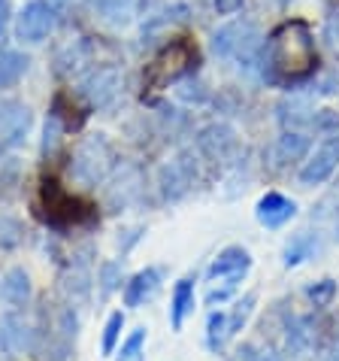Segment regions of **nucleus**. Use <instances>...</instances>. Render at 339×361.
<instances>
[{
	"label": "nucleus",
	"mask_w": 339,
	"mask_h": 361,
	"mask_svg": "<svg viewBox=\"0 0 339 361\" xmlns=\"http://www.w3.org/2000/svg\"><path fill=\"white\" fill-rule=\"evenodd\" d=\"M252 304H255V295H248L243 304H236V310H234V316L227 319V334H236L239 328H243V322L248 319V313H252Z\"/></svg>",
	"instance_id": "19"
},
{
	"label": "nucleus",
	"mask_w": 339,
	"mask_h": 361,
	"mask_svg": "<svg viewBox=\"0 0 339 361\" xmlns=\"http://www.w3.org/2000/svg\"><path fill=\"white\" fill-rule=\"evenodd\" d=\"M294 213H297L294 200H288V197L276 195V192L261 197V204H257V222L267 225V228H282Z\"/></svg>",
	"instance_id": "8"
},
{
	"label": "nucleus",
	"mask_w": 339,
	"mask_h": 361,
	"mask_svg": "<svg viewBox=\"0 0 339 361\" xmlns=\"http://www.w3.org/2000/svg\"><path fill=\"white\" fill-rule=\"evenodd\" d=\"M194 307V288H191V279H182L173 292V310H170V319H173V328L179 331L185 322V316L191 313Z\"/></svg>",
	"instance_id": "12"
},
{
	"label": "nucleus",
	"mask_w": 339,
	"mask_h": 361,
	"mask_svg": "<svg viewBox=\"0 0 339 361\" xmlns=\"http://www.w3.org/2000/svg\"><path fill=\"white\" fill-rule=\"evenodd\" d=\"M197 58V49L188 43V39H173L161 55L152 61V67H148V82H152L155 88L158 85H167V82H176L182 73H188Z\"/></svg>",
	"instance_id": "3"
},
{
	"label": "nucleus",
	"mask_w": 339,
	"mask_h": 361,
	"mask_svg": "<svg viewBox=\"0 0 339 361\" xmlns=\"http://www.w3.org/2000/svg\"><path fill=\"white\" fill-rule=\"evenodd\" d=\"M97 6L109 22H124L131 16V0H97Z\"/></svg>",
	"instance_id": "16"
},
{
	"label": "nucleus",
	"mask_w": 339,
	"mask_h": 361,
	"mask_svg": "<svg viewBox=\"0 0 339 361\" xmlns=\"http://www.w3.org/2000/svg\"><path fill=\"white\" fill-rule=\"evenodd\" d=\"M224 337H231L227 334V316L215 313L212 319H209V349H218L224 343Z\"/></svg>",
	"instance_id": "17"
},
{
	"label": "nucleus",
	"mask_w": 339,
	"mask_h": 361,
	"mask_svg": "<svg viewBox=\"0 0 339 361\" xmlns=\"http://www.w3.org/2000/svg\"><path fill=\"white\" fill-rule=\"evenodd\" d=\"M6 25H9V0H0V37H4Z\"/></svg>",
	"instance_id": "24"
},
{
	"label": "nucleus",
	"mask_w": 339,
	"mask_h": 361,
	"mask_svg": "<svg viewBox=\"0 0 339 361\" xmlns=\"http://www.w3.org/2000/svg\"><path fill=\"white\" fill-rule=\"evenodd\" d=\"M158 288V270H143V274H136L131 283L124 288V304L127 307H139L143 300L152 295Z\"/></svg>",
	"instance_id": "10"
},
{
	"label": "nucleus",
	"mask_w": 339,
	"mask_h": 361,
	"mask_svg": "<svg viewBox=\"0 0 339 361\" xmlns=\"http://www.w3.org/2000/svg\"><path fill=\"white\" fill-rule=\"evenodd\" d=\"M339 167V137L336 140H327L312 152V158L303 164L300 170V183L303 185H321L333 176V170Z\"/></svg>",
	"instance_id": "7"
},
{
	"label": "nucleus",
	"mask_w": 339,
	"mask_h": 361,
	"mask_svg": "<svg viewBox=\"0 0 339 361\" xmlns=\"http://www.w3.org/2000/svg\"><path fill=\"white\" fill-rule=\"evenodd\" d=\"M85 85H88L85 92L91 94L94 104H106V100L118 92V73H115V70H97V73L88 79Z\"/></svg>",
	"instance_id": "11"
},
{
	"label": "nucleus",
	"mask_w": 339,
	"mask_h": 361,
	"mask_svg": "<svg viewBox=\"0 0 339 361\" xmlns=\"http://www.w3.org/2000/svg\"><path fill=\"white\" fill-rule=\"evenodd\" d=\"M122 328H124V316H122V313H113V316H109L106 334H103V353H106V355L115 349V340H118V334H122Z\"/></svg>",
	"instance_id": "18"
},
{
	"label": "nucleus",
	"mask_w": 339,
	"mask_h": 361,
	"mask_svg": "<svg viewBox=\"0 0 339 361\" xmlns=\"http://www.w3.org/2000/svg\"><path fill=\"white\" fill-rule=\"evenodd\" d=\"M267 64L282 79H303L315 70V39L300 18L285 22L267 43Z\"/></svg>",
	"instance_id": "1"
},
{
	"label": "nucleus",
	"mask_w": 339,
	"mask_h": 361,
	"mask_svg": "<svg viewBox=\"0 0 339 361\" xmlns=\"http://www.w3.org/2000/svg\"><path fill=\"white\" fill-rule=\"evenodd\" d=\"M0 298L6 300L9 307H22L27 298H31V283H27L25 270H9V274L0 279Z\"/></svg>",
	"instance_id": "9"
},
{
	"label": "nucleus",
	"mask_w": 339,
	"mask_h": 361,
	"mask_svg": "<svg viewBox=\"0 0 339 361\" xmlns=\"http://www.w3.org/2000/svg\"><path fill=\"white\" fill-rule=\"evenodd\" d=\"M25 340H27L25 322H18V319H4V322H0V349L13 353V349L25 346Z\"/></svg>",
	"instance_id": "14"
},
{
	"label": "nucleus",
	"mask_w": 339,
	"mask_h": 361,
	"mask_svg": "<svg viewBox=\"0 0 339 361\" xmlns=\"http://www.w3.org/2000/svg\"><path fill=\"white\" fill-rule=\"evenodd\" d=\"M248 264H252V258H248L245 249H239V246L224 249V252L215 258V264L209 267V276H212L215 283H222V288H209L206 304H215V300L222 304V300L231 298L236 283L243 279V274L248 270Z\"/></svg>",
	"instance_id": "2"
},
{
	"label": "nucleus",
	"mask_w": 339,
	"mask_h": 361,
	"mask_svg": "<svg viewBox=\"0 0 339 361\" xmlns=\"http://www.w3.org/2000/svg\"><path fill=\"white\" fill-rule=\"evenodd\" d=\"M55 27V6L49 0H31L15 22V37L22 43H43Z\"/></svg>",
	"instance_id": "5"
},
{
	"label": "nucleus",
	"mask_w": 339,
	"mask_h": 361,
	"mask_svg": "<svg viewBox=\"0 0 339 361\" xmlns=\"http://www.w3.org/2000/svg\"><path fill=\"white\" fill-rule=\"evenodd\" d=\"M143 343H146V328H139L124 340L118 361H143Z\"/></svg>",
	"instance_id": "15"
},
{
	"label": "nucleus",
	"mask_w": 339,
	"mask_h": 361,
	"mask_svg": "<svg viewBox=\"0 0 339 361\" xmlns=\"http://www.w3.org/2000/svg\"><path fill=\"white\" fill-rule=\"evenodd\" d=\"M215 52L224 55V58H239V61H255L257 49H261V34L255 31V25L248 22H234V25H224L222 31L215 34L212 39Z\"/></svg>",
	"instance_id": "4"
},
{
	"label": "nucleus",
	"mask_w": 339,
	"mask_h": 361,
	"mask_svg": "<svg viewBox=\"0 0 339 361\" xmlns=\"http://www.w3.org/2000/svg\"><path fill=\"white\" fill-rule=\"evenodd\" d=\"M43 200H46V219L52 225H70V222H82L88 219V207L79 204L73 195H67L58 188V183H43Z\"/></svg>",
	"instance_id": "6"
},
{
	"label": "nucleus",
	"mask_w": 339,
	"mask_h": 361,
	"mask_svg": "<svg viewBox=\"0 0 339 361\" xmlns=\"http://www.w3.org/2000/svg\"><path fill=\"white\" fill-rule=\"evenodd\" d=\"M333 292H336V286L331 283V279H324V283L321 286H318V288H312V292H309V295H312V300H315V304H331V298H333Z\"/></svg>",
	"instance_id": "21"
},
{
	"label": "nucleus",
	"mask_w": 339,
	"mask_h": 361,
	"mask_svg": "<svg viewBox=\"0 0 339 361\" xmlns=\"http://www.w3.org/2000/svg\"><path fill=\"white\" fill-rule=\"evenodd\" d=\"M212 6L222 16H231V13H236V9H243V0H212Z\"/></svg>",
	"instance_id": "23"
},
{
	"label": "nucleus",
	"mask_w": 339,
	"mask_h": 361,
	"mask_svg": "<svg viewBox=\"0 0 339 361\" xmlns=\"http://www.w3.org/2000/svg\"><path fill=\"white\" fill-rule=\"evenodd\" d=\"M27 70V58L22 52H0V88L15 85Z\"/></svg>",
	"instance_id": "13"
},
{
	"label": "nucleus",
	"mask_w": 339,
	"mask_h": 361,
	"mask_svg": "<svg viewBox=\"0 0 339 361\" xmlns=\"http://www.w3.org/2000/svg\"><path fill=\"white\" fill-rule=\"evenodd\" d=\"M279 149H282L285 155L297 158V155L306 152V137H300V134H285L282 140H279Z\"/></svg>",
	"instance_id": "20"
},
{
	"label": "nucleus",
	"mask_w": 339,
	"mask_h": 361,
	"mask_svg": "<svg viewBox=\"0 0 339 361\" xmlns=\"http://www.w3.org/2000/svg\"><path fill=\"white\" fill-rule=\"evenodd\" d=\"M115 274H118V264H103V295H109L118 286L115 283Z\"/></svg>",
	"instance_id": "22"
}]
</instances>
